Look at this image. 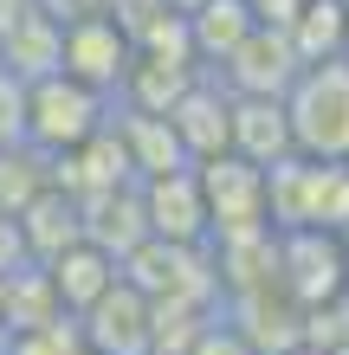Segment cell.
<instances>
[{
  "label": "cell",
  "instance_id": "cell-2",
  "mask_svg": "<svg viewBox=\"0 0 349 355\" xmlns=\"http://www.w3.org/2000/svg\"><path fill=\"white\" fill-rule=\"evenodd\" d=\"M291 155L304 162H349V58L304 65L284 91Z\"/></svg>",
  "mask_w": 349,
  "mask_h": 355
},
{
  "label": "cell",
  "instance_id": "cell-1",
  "mask_svg": "<svg viewBox=\"0 0 349 355\" xmlns=\"http://www.w3.org/2000/svg\"><path fill=\"white\" fill-rule=\"evenodd\" d=\"M272 233H349V162H278L265 168Z\"/></svg>",
  "mask_w": 349,
  "mask_h": 355
},
{
  "label": "cell",
  "instance_id": "cell-12",
  "mask_svg": "<svg viewBox=\"0 0 349 355\" xmlns=\"http://www.w3.org/2000/svg\"><path fill=\"white\" fill-rule=\"evenodd\" d=\"M343 19H349V0H304L298 19L284 26L298 65H323V58H343Z\"/></svg>",
  "mask_w": 349,
  "mask_h": 355
},
{
  "label": "cell",
  "instance_id": "cell-11",
  "mask_svg": "<svg viewBox=\"0 0 349 355\" xmlns=\"http://www.w3.org/2000/svg\"><path fill=\"white\" fill-rule=\"evenodd\" d=\"M181 19H188V46H194V58H207V65H227V58L239 52V39L259 26V19L246 13V0H194Z\"/></svg>",
  "mask_w": 349,
  "mask_h": 355
},
{
  "label": "cell",
  "instance_id": "cell-4",
  "mask_svg": "<svg viewBox=\"0 0 349 355\" xmlns=\"http://www.w3.org/2000/svg\"><path fill=\"white\" fill-rule=\"evenodd\" d=\"M201 200H207V239L227 233H253V226H272V207H265V168L239 155H214L194 168Z\"/></svg>",
  "mask_w": 349,
  "mask_h": 355
},
{
  "label": "cell",
  "instance_id": "cell-5",
  "mask_svg": "<svg viewBox=\"0 0 349 355\" xmlns=\"http://www.w3.org/2000/svg\"><path fill=\"white\" fill-rule=\"evenodd\" d=\"M278 284L298 310H323V304L349 297L343 233H278Z\"/></svg>",
  "mask_w": 349,
  "mask_h": 355
},
{
  "label": "cell",
  "instance_id": "cell-16",
  "mask_svg": "<svg viewBox=\"0 0 349 355\" xmlns=\"http://www.w3.org/2000/svg\"><path fill=\"white\" fill-rule=\"evenodd\" d=\"M343 58H349V19H343Z\"/></svg>",
  "mask_w": 349,
  "mask_h": 355
},
{
  "label": "cell",
  "instance_id": "cell-7",
  "mask_svg": "<svg viewBox=\"0 0 349 355\" xmlns=\"http://www.w3.org/2000/svg\"><path fill=\"white\" fill-rule=\"evenodd\" d=\"M298 71L304 65H298L291 39L272 33V26H253L239 39V52L220 65V91H233V97H284Z\"/></svg>",
  "mask_w": 349,
  "mask_h": 355
},
{
  "label": "cell",
  "instance_id": "cell-10",
  "mask_svg": "<svg viewBox=\"0 0 349 355\" xmlns=\"http://www.w3.org/2000/svg\"><path fill=\"white\" fill-rule=\"evenodd\" d=\"M117 278H123V265L104 252V245H91V239H78V245H65L58 259H46V291H52L65 310H78V317H85V310L104 297Z\"/></svg>",
  "mask_w": 349,
  "mask_h": 355
},
{
  "label": "cell",
  "instance_id": "cell-13",
  "mask_svg": "<svg viewBox=\"0 0 349 355\" xmlns=\"http://www.w3.org/2000/svg\"><path fill=\"white\" fill-rule=\"evenodd\" d=\"M188 355H253V343H246L227 317H214V323H194V349Z\"/></svg>",
  "mask_w": 349,
  "mask_h": 355
},
{
  "label": "cell",
  "instance_id": "cell-3",
  "mask_svg": "<svg viewBox=\"0 0 349 355\" xmlns=\"http://www.w3.org/2000/svg\"><path fill=\"white\" fill-rule=\"evenodd\" d=\"M26 130H33V142H46V149L78 155L91 136H104V97L91 85H78V78H65V71H52V78H39L33 97H26Z\"/></svg>",
  "mask_w": 349,
  "mask_h": 355
},
{
  "label": "cell",
  "instance_id": "cell-8",
  "mask_svg": "<svg viewBox=\"0 0 349 355\" xmlns=\"http://www.w3.org/2000/svg\"><path fill=\"white\" fill-rule=\"evenodd\" d=\"M169 130H175V142H181V155L194 162H214V155H227V123H233V97L220 91V78H194L188 91H181L169 110Z\"/></svg>",
  "mask_w": 349,
  "mask_h": 355
},
{
  "label": "cell",
  "instance_id": "cell-15",
  "mask_svg": "<svg viewBox=\"0 0 349 355\" xmlns=\"http://www.w3.org/2000/svg\"><path fill=\"white\" fill-rule=\"evenodd\" d=\"M343 278H349V233H343Z\"/></svg>",
  "mask_w": 349,
  "mask_h": 355
},
{
  "label": "cell",
  "instance_id": "cell-14",
  "mask_svg": "<svg viewBox=\"0 0 349 355\" xmlns=\"http://www.w3.org/2000/svg\"><path fill=\"white\" fill-rule=\"evenodd\" d=\"M298 7H304V0H246V13H253L259 26H272V33H284V26H291V19H298Z\"/></svg>",
  "mask_w": 349,
  "mask_h": 355
},
{
  "label": "cell",
  "instance_id": "cell-9",
  "mask_svg": "<svg viewBox=\"0 0 349 355\" xmlns=\"http://www.w3.org/2000/svg\"><path fill=\"white\" fill-rule=\"evenodd\" d=\"M227 97H233V91H227ZM227 155L253 162V168H278V162H291V123H284V97H233Z\"/></svg>",
  "mask_w": 349,
  "mask_h": 355
},
{
  "label": "cell",
  "instance_id": "cell-6",
  "mask_svg": "<svg viewBox=\"0 0 349 355\" xmlns=\"http://www.w3.org/2000/svg\"><path fill=\"white\" fill-rule=\"evenodd\" d=\"M136 200H142V233L149 239H162V245H207V200H201L194 168L142 181Z\"/></svg>",
  "mask_w": 349,
  "mask_h": 355
}]
</instances>
